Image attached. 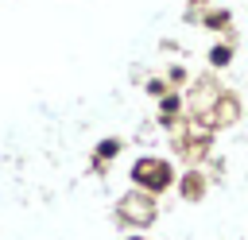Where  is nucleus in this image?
<instances>
[]
</instances>
